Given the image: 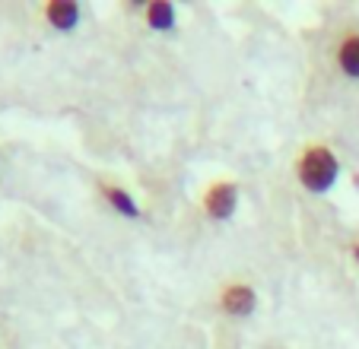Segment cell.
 Instances as JSON below:
<instances>
[{
	"label": "cell",
	"instance_id": "7a4b0ae2",
	"mask_svg": "<svg viewBox=\"0 0 359 349\" xmlns=\"http://www.w3.org/2000/svg\"><path fill=\"white\" fill-rule=\"evenodd\" d=\"M207 207H210V213L217 216V219L229 216L232 210H236V188H232V184H217V188L210 191V197H207Z\"/></svg>",
	"mask_w": 359,
	"mask_h": 349
},
{
	"label": "cell",
	"instance_id": "277c9868",
	"mask_svg": "<svg viewBox=\"0 0 359 349\" xmlns=\"http://www.w3.org/2000/svg\"><path fill=\"white\" fill-rule=\"evenodd\" d=\"M340 67H344V74L359 76V35L340 45Z\"/></svg>",
	"mask_w": 359,
	"mask_h": 349
},
{
	"label": "cell",
	"instance_id": "3957f363",
	"mask_svg": "<svg viewBox=\"0 0 359 349\" xmlns=\"http://www.w3.org/2000/svg\"><path fill=\"white\" fill-rule=\"evenodd\" d=\"M223 305L232 311V315H248L251 305H255V296H251V289L236 286V289H229V292H226Z\"/></svg>",
	"mask_w": 359,
	"mask_h": 349
},
{
	"label": "cell",
	"instance_id": "ba28073f",
	"mask_svg": "<svg viewBox=\"0 0 359 349\" xmlns=\"http://www.w3.org/2000/svg\"><path fill=\"white\" fill-rule=\"evenodd\" d=\"M356 257H359V248H356Z\"/></svg>",
	"mask_w": 359,
	"mask_h": 349
},
{
	"label": "cell",
	"instance_id": "8992f818",
	"mask_svg": "<svg viewBox=\"0 0 359 349\" xmlns=\"http://www.w3.org/2000/svg\"><path fill=\"white\" fill-rule=\"evenodd\" d=\"M149 22H153L156 29H172L175 13H172L169 4H153V7H149Z\"/></svg>",
	"mask_w": 359,
	"mask_h": 349
},
{
	"label": "cell",
	"instance_id": "6da1fadb",
	"mask_svg": "<svg viewBox=\"0 0 359 349\" xmlns=\"http://www.w3.org/2000/svg\"><path fill=\"white\" fill-rule=\"evenodd\" d=\"M299 174H302V184L309 191H327L337 178V159L327 149H309L302 165H299Z\"/></svg>",
	"mask_w": 359,
	"mask_h": 349
},
{
	"label": "cell",
	"instance_id": "5b68a950",
	"mask_svg": "<svg viewBox=\"0 0 359 349\" xmlns=\"http://www.w3.org/2000/svg\"><path fill=\"white\" fill-rule=\"evenodd\" d=\"M76 16H80V10H76V4H55V7L48 10V20L55 22L57 29H74Z\"/></svg>",
	"mask_w": 359,
	"mask_h": 349
},
{
	"label": "cell",
	"instance_id": "52a82bcc",
	"mask_svg": "<svg viewBox=\"0 0 359 349\" xmlns=\"http://www.w3.org/2000/svg\"><path fill=\"white\" fill-rule=\"evenodd\" d=\"M109 197H111V203H115L118 210H124L128 216H134V213H137V207L130 203V197H128V194H121V191H109Z\"/></svg>",
	"mask_w": 359,
	"mask_h": 349
}]
</instances>
